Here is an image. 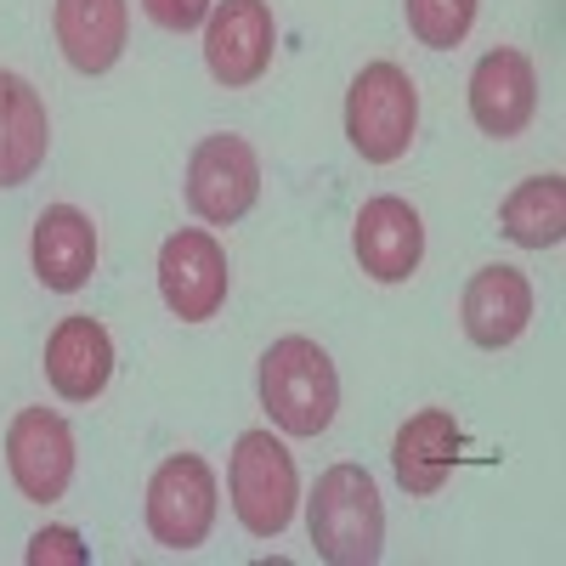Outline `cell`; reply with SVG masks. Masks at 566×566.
<instances>
[{
  "mask_svg": "<svg viewBox=\"0 0 566 566\" xmlns=\"http://www.w3.org/2000/svg\"><path fill=\"white\" fill-rule=\"evenodd\" d=\"M255 391L266 419L277 424L283 437H323L340 413V374L335 357H328L317 340L306 335H283L261 352V374H255Z\"/></svg>",
  "mask_w": 566,
  "mask_h": 566,
  "instance_id": "1",
  "label": "cell"
},
{
  "mask_svg": "<svg viewBox=\"0 0 566 566\" xmlns=\"http://www.w3.org/2000/svg\"><path fill=\"white\" fill-rule=\"evenodd\" d=\"M306 533L328 566H374L386 555V499L363 464H328L306 499Z\"/></svg>",
  "mask_w": 566,
  "mask_h": 566,
  "instance_id": "2",
  "label": "cell"
},
{
  "mask_svg": "<svg viewBox=\"0 0 566 566\" xmlns=\"http://www.w3.org/2000/svg\"><path fill=\"white\" fill-rule=\"evenodd\" d=\"M227 493H232V515H239V527L250 538H277L295 522V504H301L295 453L272 431H244L227 459Z\"/></svg>",
  "mask_w": 566,
  "mask_h": 566,
  "instance_id": "3",
  "label": "cell"
},
{
  "mask_svg": "<svg viewBox=\"0 0 566 566\" xmlns=\"http://www.w3.org/2000/svg\"><path fill=\"white\" fill-rule=\"evenodd\" d=\"M413 130H419V91L408 69L386 57L368 63L346 91V142L368 165H397L413 148Z\"/></svg>",
  "mask_w": 566,
  "mask_h": 566,
  "instance_id": "4",
  "label": "cell"
},
{
  "mask_svg": "<svg viewBox=\"0 0 566 566\" xmlns=\"http://www.w3.org/2000/svg\"><path fill=\"white\" fill-rule=\"evenodd\" d=\"M216 470L205 453H170L159 470H154V482H148V499H142V522H148L154 544L187 555V549H199L216 527Z\"/></svg>",
  "mask_w": 566,
  "mask_h": 566,
  "instance_id": "5",
  "label": "cell"
},
{
  "mask_svg": "<svg viewBox=\"0 0 566 566\" xmlns=\"http://www.w3.org/2000/svg\"><path fill=\"white\" fill-rule=\"evenodd\" d=\"M187 210H193L205 227H232L244 221L261 199V154L239 130H216L205 136L193 154H187Z\"/></svg>",
  "mask_w": 566,
  "mask_h": 566,
  "instance_id": "6",
  "label": "cell"
},
{
  "mask_svg": "<svg viewBox=\"0 0 566 566\" xmlns=\"http://www.w3.org/2000/svg\"><path fill=\"white\" fill-rule=\"evenodd\" d=\"M232 290V266L227 250L216 244V232L205 227H181L159 244V301L181 323H210L227 306Z\"/></svg>",
  "mask_w": 566,
  "mask_h": 566,
  "instance_id": "7",
  "label": "cell"
},
{
  "mask_svg": "<svg viewBox=\"0 0 566 566\" xmlns=\"http://www.w3.org/2000/svg\"><path fill=\"white\" fill-rule=\"evenodd\" d=\"M7 476L29 504H57L74 482V431L57 408H18L7 424Z\"/></svg>",
  "mask_w": 566,
  "mask_h": 566,
  "instance_id": "8",
  "label": "cell"
},
{
  "mask_svg": "<svg viewBox=\"0 0 566 566\" xmlns=\"http://www.w3.org/2000/svg\"><path fill=\"white\" fill-rule=\"evenodd\" d=\"M277 18L266 0H216L205 18V69L216 85L244 91L272 69Z\"/></svg>",
  "mask_w": 566,
  "mask_h": 566,
  "instance_id": "9",
  "label": "cell"
},
{
  "mask_svg": "<svg viewBox=\"0 0 566 566\" xmlns=\"http://www.w3.org/2000/svg\"><path fill=\"white\" fill-rule=\"evenodd\" d=\"M464 97H470V119H476L482 136L510 142L538 114V69L522 45H493V52L470 69Z\"/></svg>",
  "mask_w": 566,
  "mask_h": 566,
  "instance_id": "10",
  "label": "cell"
},
{
  "mask_svg": "<svg viewBox=\"0 0 566 566\" xmlns=\"http://www.w3.org/2000/svg\"><path fill=\"white\" fill-rule=\"evenodd\" d=\"M352 250L374 283H408L424 261V221L408 199L374 193L352 221Z\"/></svg>",
  "mask_w": 566,
  "mask_h": 566,
  "instance_id": "11",
  "label": "cell"
},
{
  "mask_svg": "<svg viewBox=\"0 0 566 566\" xmlns=\"http://www.w3.org/2000/svg\"><path fill=\"white\" fill-rule=\"evenodd\" d=\"M459 323H464V340L482 346V352H504L527 335L533 323V283L522 266H482L470 272L464 295H459Z\"/></svg>",
  "mask_w": 566,
  "mask_h": 566,
  "instance_id": "12",
  "label": "cell"
},
{
  "mask_svg": "<svg viewBox=\"0 0 566 566\" xmlns=\"http://www.w3.org/2000/svg\"><path fill=\"white\" fill-rule=\"evenodd\" d=\"M114 380V340L97 317H57V328L45 335V386L63 402H91L103 397Z\"/></svg>",
  "mask_w": 566,
  "mask_h": 566,
  "instance_id": "13",
  "label": "cell"
},
{
  "mask_svg": "<svg viewBox=\"0 0 566 566\" xmlns=\"http://www.w3.org/2000/svg\"><path fill=\"white\" fill-rule=\"evenodd\" d=\"M29 266L52 295H74L97 272V227L74 205H45L29 239Z\"/></svg>",
  "mask_w": 566,
  "mask_h": 566,
  "instance_id": "14",
  "label": "cell"
},
{
  "mask_svg": "<svg viewBox=\"0 0 566 566\" xmlns=\"http://www.w3.org/2000/svg\"><path fill=\"white\" fill-rule=\"evenodd\" d=\"M52 34L74 74H108L125 57L130 7L125 0H52Z\"/></svg>",
  "mask_w": 566,
  "mask_h": 566,
  "instance_id": "15",
  "label": "cell"
},
{
  "mask_svg": "<svg viewBox=\"0 0 566 566\" xmlns=\"http://www.w3.org/2000/svg\"><path fill=\"white\" fill-rule=\"evenodd\" d=\"M459 419L448 408H419L413 419H402V431L391 442V470L408 499H437L459 464Z\"/></svg>",
  "mask_w": 566,
  "mask_h": 566,
  "instance_id": "16",
  "label": "cell"
},
{
  "mask_svg": "<svg viewBox=\"0 0 566 566\" xmlns=\"http://www.w3.org/2000/svg\"><path fill=\"white\" fill-rule=\"evenodd\" d=\"M52 154L45 97L12 69H0V187H23Z\"/></svg>",
  "mask_w": 566,
  "mask_h": 566,
  "instance_id": "17",
  "label": "cell"
},
{
  "mask_svg": "<svg viewBox=\"0 0 566 566\" xmlns=\"http://www.w3.org/2000/svg\"><path fill=\"white\" fill-rule=\"evenodd\" d=\"M499 232L522 250H555L566 239V176H527L499 205Z\"/></svg>",
  "mask_w": 566,
  "mask_h": 566,
  "instance_id": "18",
  "label": "cell"
},
{
  "mask_svg": "<svg viewBox=\"0 0 566 566\" xmlns=\"http://www.w3.org/2000/svg\"><path fill=\"white\" fill-rule=\"evenodd\" d=\"M402 12H408V34L431 45V52H453L476 29V0H402Z\"/></svg>",
  "mask_w": 566,
  "mask_h": 566,
  "instance_id": "19",
  "label": "cell"
},
{
  "mask_svg": "<svg viewBox=\"0 0 566 566\" xmlns=\"http://www.w3.org/2000/svg\"><path fill=\"white\" fill-rule=\"evenodd\" d=\"M23 560H29V566H85V560H91V549L80 544V533H74V527H40V533L29 538Z\"/></svg>",
  "mask_w": 566,
  "mask_h": 566,
  "instance_id": "20",
  "label": "cell"
},
{
  "mask_svg": "<svg viewBox=\"0 0 566 566\" xmlns=\"http://www.w3.org/2000/svg\"><path fill=\"white\" fill-rule=\"evenodd\" d=\"M210 7H216V0H142V12H148L165 34H193V29H205Z\"/></svg>",
  "mask_w": 566,
  "mask_h": 566,
  "instance_id": "21",
  "label": "cell"
}]
</instances>
